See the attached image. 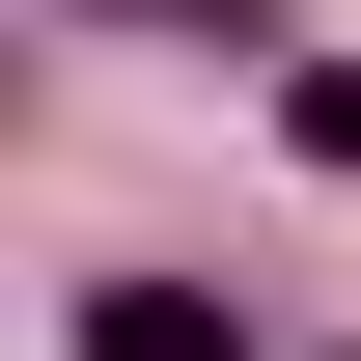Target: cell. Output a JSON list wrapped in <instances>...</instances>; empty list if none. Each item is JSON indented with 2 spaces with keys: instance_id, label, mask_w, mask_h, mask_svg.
I'll use <instances>...</instances> for the list:
<instances>
[{
  "instance_id": "obj_2",
  "label": "cell",
  "mask_w": 361,
  "mask_h": 361,
  "mask_svg": "<svg viewBox=\"0 0 361 361\" xmlns=\"http://www.w3.org/2000/svg\"><path fill=\"white\" fill-rule=\"evenodd\" d=\"M111 28H195V56H278V0H111Z\"/></svg>"
},
{
  "instance_id": "obj_1",
  "label": "cell",
  "mask_w": 361,
  "mask_h": 361,
  "mask_svg": "<svg viewBox=\"0 0 361 361\" xmlns=\"http://www.w3.org/2000/svg\"><path fill=\"white\" fill-rule=\"evenodd\" d=\"M84 361H250V306H195V278H84Z\"/></svg>"
}]
</instances>
